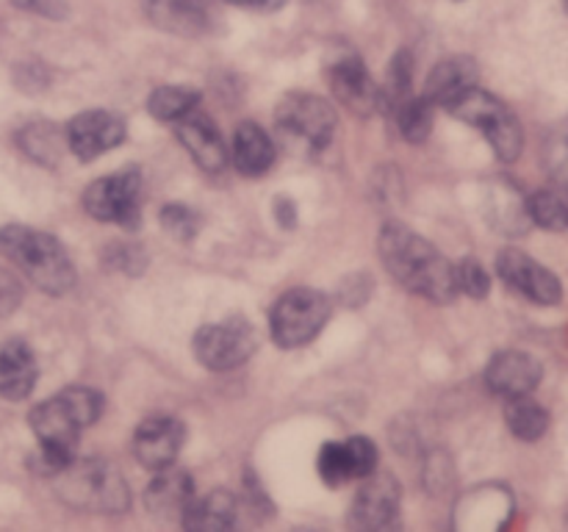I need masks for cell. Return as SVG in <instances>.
Instances as JSON below:
<instances>
[{
	"label": "cell",
	"mask_w": 568,
	"mask_h": 532,
	"mask_svg": "<svg viewBox=\"0 0 568 532\" xmlns=\"http://www.w3.org/2000/svg\"><path fill=\"white\" fill-rule=\"evenodd\" d=\"M275 142L270 139V133L264 131L255 122H242L233 133V166L242 172L244 177H261L264 172L272 170L275 164Z\"/></svg>",
	"instance_id": "cell-23"
},
{
	"label": "cell",
	"mask_w": 568,
	"mask_h": 532,
	"mask_svg": "<svg viewBox=\"0 0 568 532\" xmlns=\"http://www.w3.org/2000/svg\"><path fill=\"white\" fill-rule=\"evenodd\" d=\"M183 441H186V427L181 419L150 416L133 432V454L144 469L159 471L175 463Z\"/></svg>",
	"instance_id": "cell-14"
},
{
	"label": "cell",
	"mask_w": 568,
	"mask_h": 532,
	"mask_svg": "<svg viewBox=\"0 0 568 532\" xmlns=\"http://www.w3.org/2000/svg\"><path fill=\"white\" fill-rule=\"evenodd\" d=\"M480 81V72H477L475 59L469 55H449V59L438 61L433 66V72L427 75L425 83V98L430 100L433 105H442V109H449L455 100L464 98L469 89L477 86Z\"/></svg>",
	"instance_id": "cell-21"
},
{
	"label": "cell",
	"mask_w": 568,
	"mask_h": 532,
	"mask_svg": "<svg viewBox=\"0 0 568 532\" xmlns=\"http://www.w3.org/2000/svg\"><path fill=\"white\" fill-rule=\"evenodd\" d=\"M83 208L98 222L136 227L142 216V172L136 166L98 177L83 192Z\"/></svg>",
	"instance_id": "cell-7"
},
{
	"label": "cell",
	"mask_w": 568,
	"mask_h": 532,
	"mask_svg": "<svg viewBox=\"0 0 568 532\" xmlns=\"http://www.w3.org/2000/svg\"><path fill=\"white\" fill-rule=\"evenodd\" d=\"M200 105V92L194 86H183V83H170V86H159L150 92L148 111L159 122H178Z\"/></svg>",
	"instance_id": "cell-26"
},
{
	"label": "cell",
	"mask_w": 568,
	"mask_h": 532,
	"mask_svg": "<svg viewBox=\"0 0 568 532\" xmlns=\"http://www.w3.org/2000/svg\"><path fill=\"white\" fill-rule=\"evenodd\" d=\"M497 272L499 277H503L505 286L519 291L521 297H527L530 303L558 305L560 299H564V283L558 280V275L549 272L544 264H538V260L530 258L527 253H521V249H503V253L497 255Z\"/></svg>",
	"instance_id": "cell-11"
},
{
	"label": "cell",
	"mask_w": 568,
	"mask_h": 532,
	"mask_svg": "<svg viewBox=\"0 0 568 532\" xmlns=\"http://www.w3.org/2000/svg\"><path fill=\"white\" fill-rule=\"evenodd\" d=\"M399 499H403V491H399L397 477L386 471H372L355 493L349 524L355 530H383L399 513Z\"/></svg>",
	"instance_id": "cell-13"
},
{
	"label": "cell",
	"mask_w": 568,
	"mask_h": 532,
	"mask_svg": "<svg viewBox=\"0 0 568 532\" xmlns=\"http://www.w3.org/2000/svg\"><path fill=\"white\" fill-rule=\"evenodd\" d=\"M392 111L394 122H397V131L403 133L408 142H425L433 131V111L436 105L425 98V94H410L403 103H397Z\"/></svg>",
	"instance_id": "cell-27"
},
{
	"label": "cell",
	"mask_w": 568,
	"mask_h": 532,
	"mask_svg": "<svg viewBox=\"0 0 568 532\" xmlns=\"http://www.w3.org/2000/svg\"><path fill=\"white\" fill-rule=\"evenodd\" d=\"M144 14L155 28L175 37H203L214 28L205 0H144Z\"/></svg>",
	"instance_id": "cell-19"
},
{
	"label": "cell",
	"mask_w": 568,
	"mask_h": 532,
	"mask_svg": "<svg viewBox=\"0 0 568 532\" xmlns=\"http://www.w3.org/2000/svg\"><path fill=\"white\" fill-rule=\"evenodd\" d=\"M0 255L11 266H17V272H22L39 291L61 297L75 286V266H72L64 244L37 227H0Z\"/></svg>",
	"instance_id": "cell-3"
},
{
	"label": "cell",
	"mask_w": 568,
	"mask_h": 532,
	"mask_svg": "<svg viewBox=\"0 0 568 532\" xmlns=\"http://www.w3.org/2000/svg\"><path fill=\"white\" fill-rule=\"evenodd\" d=\"M37 358L26 341L11 338V341L0 344V397L11 399V402L28 399L37 386Z\"/></svg>",
	"instance_id": "cell-22"
},
{
	"label": "cell",
	"mask_w": 568,
	"mask_h": 532,
	"mask_svg": "<svg viewBox=\"0 0 568 532\" xmlns=\"http://www.w3.org/2000/svg\"><path fill=\"white\" fill-rule=\"evenodd\" d=\"M455 283H458V291L475 299L488 297V291H491V277L477 258H464L455 266Z\"/></svg>",
	"instance_id": "cell-33"
},
{
	"label": "cell",
	"mask_w": 568,
	"mask_h": 532,
	"mask_svg": "<svg viewBox=\"0 0 568 532\" xmlns=\"http://www.w3.org/2000/svg\"><path fill=\"white\" fill-rule=\"evenodd\" d=\"M566 6H568V0H566Z\"/></svg>",
	"instance_id": "cell-39"
},
{
	"label": "cell",
	"mask_w": 568,
	"mask_h": 532,
	"mask_svg": "<svg viewBox=\"0 0 568 532\" xmlns=\"http://www.w3.org/2000/svg\"><path fill=\"white\" fill-rule=\"evenodd\" d=\"M277 125L303 139L311 150H325L333 142L338 116L327 98L308 92H292L277 103Z\"/></svg>",
	"instance_id": "cell-9"
},
{
	"label": "cell",
	"mask_w": 568,
	"mask_h": 532,
	"mask_svg": "<svg viewBox=\"0 0 568 532\" xmlns=\"http://www.w3.org/2000/svg\"><path fill=\"white\" fill-rule=\"evenodd\" d=\"M227 3H236V6H247V9H281L286 0H227Z\"/></svg>",
	"instance_id": "cell-38"
},
{
	"label": "cell",
	"mask_w": 568,
	"mask_h": 532,
	"mask_svg": "<svg viewBox=\"0 0 568 532\" xmlns=\"http://www.w3.org/2000/svg\"><path fill=\"white\" fill-rule=\"evenodd\" d=\"M527 219L544 231H566L568 227V192L566 188H541L525 200Z\"/></svg>",
	"instance_id": "cell-28"
},
{
	"label": "cell",
	"mask_w": 568,
	"mask_h": 532,
	"mask_svg": "<svg viewBox=\"0 0 568 532\" xmlns=\"http://www.w3.org/2000/svg\"><path fill=\"white\" fill-rule=\"evenodd\" d=\"M194 497L197 493H194L192 474L172 463L166 469L155 471L148 491H144V504L159 519H183V513H186Z\"/></svg>",
	"instance_id": "cell-20"
},
{
	"label": "cell",
	"mask_w": 568,
	"mask_h": 532,
	"mask_svg": "<svg viewBox=\"0 0 568 532\" xmlns=\"http://www.w3.org/2000/svg\"><path fill=\"white\" fill-rule=\"evenodd\" d=\"M414 94V55L410 50H399L397 55L388 64L386 86L381 92V103H386L388 109H394L397 103H403L405 98Z\"/></svg>",
	"instance_id": "cell-30"
},
{
	"label": "cell",
	"mask_w": 568,
	"mask_h": 532,
	"mask_svg": "<svg viewBox=\"0 0 568 532\" xmlns=\"http://www.w3.org/2000/svg\"><path fill=\"white\" fill-rule=\"evenodd\" d=\"M128 136V125L120 114L105 109H89L72 116L64 127L67 147L81 161H94L98 155L120 147Z\"/></svg>",
	"instance_id": "cell-10"
},
{
	"label": "cell",
	"mask_w": 568,
	"mask_h": 532,
	"mask_svg": "<svg viewBox=\"0 0 568 532\" xmlns=\"http://www.w3.org/2000/svg\"><path fill=\"white\" fill-rule=\"evenodd\" d=\"M61 139H64V133L50 125V122H33V125H26L17 133V144L22 147V153L37 161V164L48 166L61 158Z\"/></svg>",
	"instance_id": "cell-29"
},
{
	"label": "cell",
	"mask_w": 568,
	"mask_h": 532,
	"mask_svg": "<svg viewBox=\"0 0 568 532\" xmlns=\"http://www.w3.org/2000/svg\"><path fill=\"white\" fill-rule=\"evenodd\" d=\"M258 347L255 327L242 316L220 321V325H203L192 338V352L205 369L231 371L247 364Z\"/></svg>",
	"instance_id": "cell-8"
},
{
	"label": "cell",
	"mask_w": 568,
	"mask_h": 532,
	"mask_svg": "<svg viewBox=\"0 0 568 532\" xmlns=\"http://www.w3.org/2000/svg\"><path fill=\"white\" fill-rule=\"evenodd\" d=\"M159 219L161 225H164V231L170 233V236L181 238V242H192V238L200 233V214L183 203L164 205Z\"/></svg>",
	"instance_id": "cell-32"
},
{
	"label": "cell",
	"mask_w": 568,
	"mask_h": 532,
	"mask_svg": "<svg viewBox=\"0 0 568 532\" xmlns=\"http://www.w3.org/2000/svg\"><path fill=\"white\" fill-rule=\"evenodd\" d=\"M544 164L549 175L558 181L560 188L568 192V125L555 127L544 144Z\"/></svg>",
	"instance_id": "cell-31"
},
{
	"label": "cell",
	"mask_w": 568,
	"mask_h": 532,
	"mask_svg": "<svg viewBox=\"0 0 568 532\" xmlns=\"http://www.w3.org/2000/svg\"><path fill=\"white\" fill-rule=\"evenodd\" d=\"M544 369L532 355L519 352V349H505L491 358L486 366V386L491 388L497 397L514 399L532 393L541 382Z\"/></svg>",
	"instance_id": "cell-18"
},
{
	"label": "cell",
	"mask_w": 568,
	"mask_h": 532,
	"mask_svg": "<svg viewBox=\"0 0 568 532\" xmlns=\"http://www.w3.org/2000/svg\"><path fill=\"white\" fill-rule=\"evenodd\" d=\"M105 399L94 388L70 386L53 393L28 413L33 436L39 441L37 471L53 477L75 458L81 432L103 416Z\"/></svg>",
	"instance_id": "cell-1"
},
{
	"label": "cell",
	"mask_w": 568,
	"mask_h": 532,
	"mask_svg": "<svg viewBox=\"0 0 568 532\" xmlns=\"http://www.w3.org/2000/svg\"><path fill=\"white\" fill-rule=\"evenodd\" d=\"M331 319V299L316 288H292L270 314V332L277 347L297 349L314 341Z\"/></svg>",
	"instance_id": "cell-6"
},
{
	"label": "cell",
	"mask_w": 568,
	"mask_h": 532,
	"mask_svg": "<svg viewBox=\"0 0 568 532\" xmlns=\"http://www.w3.org/2000/svg\"><path fill=\"white\" fill-rule=\"evenodd\" d=\"M14 6H20V9L26 11H33V14L50 17V20H61V17H67L64 0H14Z\"/></svg>",
	"instance_id": "cell-36"
},
{
	"label": "cell",
	"mask_w": 568,
	"mask_h": 532,
	"mask_svg": "<svg viewBox=\"0 0 568 532\" xmlns=\"http://www.w3.org/2000/svg\"><path fill=\"white\" fill-rule=\"evenodd\" d=\"M327 83L342 105L361 116H369L381 105V89L375 86L372 75L366 72V64L361 55L344 53L327 64Z\"/></svg>",
	"instance_id": "cell-15"
},
{
	"label": "cell",
	"mask_w": 568,
	"mask_h": 532,
	"mask_svg": "<svg viewBox=\"0 0 568 532\" xmlns=\"http://www.w3.org/2000/svg\"><path fill=\"white\" fill-rule=\"evenodd\" d=\"M22 303V286L11 272L0 269V316L14 314L17 305Z\"/></svg>",
	"instance_id": "cell-35"
},
{
	"label": "cell",
	"mask_w": 568,
	"mask_h": 532,
	"mask_svg": "<svg viewBox=\"0 0 568 532\" xmlns=\"http://www.w3.org/2000/svg\"><path fill=\"white\" fill-rule=\"evenodd\" d=\"M316 469L327 485H344L349 480H364L377 469V447L372 438L353 436L344 441L322 443Z\"/></svg>",
	"instance_id": "cell-12"
},
{
	"label": "cell",
	"mask_w": 568,
	"mask_h": 532,
	"mask_svg": "<svg viewBox=\"0 0 568 532\" xmlns=\"http://www.w3.org/2000/svg\"><path fill=\"white\" fill-rule=\"evenodd\" d=\"M447 111L453 116H458V120H464L466 125L477 127V131L486 136V142L491 144L494 155H497L499 161H516L521 155L525 133H521L519 120H516V114L503 103V100L494 98L486 89H469V92L460 100H455Z\"/></svg>",
	"instance_id": "cell-5"
},
{
	"label": "cell",
	"mask_w": 568,
	"mask_h": 532,
	"mask_svg": "<svg viewBox=\"0 0 568 532\" xmlns=\"http://www.w3.org/2000/svg\"><path fill=\"white\" fill-rule=\"evenodd\" d=\"M510 513H514V499L508 488H471L455 504V526L458 530H499L508 524Z\"/></svg>",
	"instance_id": "cell-17"
},
{
	"label": "cell",
	"mask_w": 568,
	"mask_h": 532,
	"mask_svg": "<svg viewBox=\"0 0 568 532\" xmlns=\"http://www.w3.org/2000/svg\"><path fill=\"white\" fill-rule=\"evenodd\" d=\"M377 253L388 275L410 294L430 303H453L458 297L455 266L416 231L403 222H386L377 236Z\"/></svg>",
	"instance_id": "cell-2"
},
{
	"label": "cell",
	"mask_w": 568,
	"mask_h": 532,
	"mask_svg": "<svg viewBox=\"0 0 568 532\" xmlns=\"http://www.w3.org/2000/svg\"><path fill=\"white\" fill-rule=\"evenodd\" d=\"M181 521L192 532H227L239 521V499L225 488L209 497H194Z\"/></svg>",
	"instance_id": "cell-24"
},
{
	"label": "cell",
	"mask_w": 568,
	"mask_h": 532,
	"mask_svg": "<svg viewBox=\"0 0 568 532\" xmlns=\"http://www.w3.org/2000/svg\"><path fill=\"white\" fill-rule=\"evenodd\" d=\"M103 264L109 269L122 272V275H139L148 266V255L136 247V244L114 242L103 249Z\"/></svg>",
	"instance_id": "cell-34"
},
{
	"label": "cell",
	"mask_w": 568,
	"mask_h": 532,
	"mask_svg": "<svg viewBox=\"0 0 568 532\" xmlns=\"http://www.w3.org/2000/svg\"><path fill=\"white\" fill-rule=\"evenodd\" d=\"M505 421L519 441H538L549 430L547 408L538 405L532 393L505 399Z\"/></svg>",
	"instance_id": "cell-25"
},
{
	"label": "cell",
	"mask_w": 568,
	"mask_h": 532,
	"mask_svg": "<svg viewBox=\"0 0 568 532\" xmlns=\"http://www.w3.org/2000/svg\"><path fill=\"white\" fill-rule=\"evenodd\" d=\"M175 133H178V142L183 144L189 155H192L194 164L200 166L203 172H222L227 166V147L220 136V127L214 125L209 114H203L200 109L189 111L186 116L175 122Z\"/></svg>",
	"instance_id": "cell-16"
},
{
	"label": "cell",
	"mask_w": 568,
	"mask_h": 532,
	"mask_svg": "<svg viewBox=\"0 0 568 532\" xmlns=\"http://www.w3.org/2000/svg\"><path fill=\"white\" fill-rule=\"evenodd\" d=\"M275 219L286 231L297 225V205H294L292 197H275Z\"/></svg>",
	"instance_id": "cell-37"
},
{
	"label": "cell",
	"mask_w": 568,
	"mask_h": 532,
	"mask_svg": "<svg viewBox=\"0 0 568 532\" xmlns=\"http://www.w3.org/2000/svg\"><path fill=\"white\" fill-rule=\"evenodd\" d=\"M61 499L70 508L92 515H122L131 508V488L120 469L105 460L72 458L59 474H53Z\"/></svg>",
	"instance_id": "cell-4"
}]
</instances>
